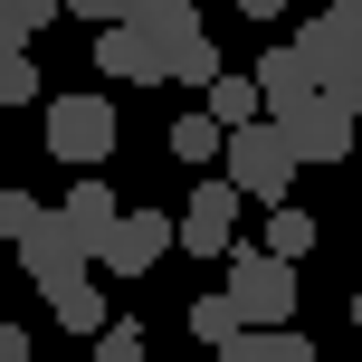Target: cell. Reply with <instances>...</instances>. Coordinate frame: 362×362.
<instances>
[{"instance_id":"obj_1","label":"cell","mask_w":362,"mask_h":362,"mask_svg":"<svg viewBox=\"0 0 362 362\" xmlns=\"http://www.w3.org/2000/svg\"><path fill=\"white\" fill-rule=\"evenodd\" d=\"M229 305H238V325H248V334L296 325V267H286V257H267V248L229 257Z\"/></svg>"},{"instance_id":"obj_2","label":"cell","mask_w":362,"mask_h":362,"mask_svg":"<svg viewBox=\"0 0 362 362\" xmlns=\"http://www.w3.org/2000/svg\"><path fill=\"white\" fill-rule=\"evenodd\" d=\"M115 134H124V124H115L105 95H57V105H48V153H57V163H76V172L105 163Z\"/></svg>"},{"instance_id":"obj_3","label":"cell","mask_w":362,"mask_h":362,"mask_svg":"<svg viewBox=\"0 0 362 362\" xmlns=\"http://www.w3.org/2000/svg\"><path fill=\"white\" fill-rule=\"evenodd\" d=\"M219 172H229L238 191H248V200H276V191L296 181V144H286L276 124H248V134H229V153H219Z\"/></svg>"},{"instance_id":"obj_4","label":"cell","mask_w":362,"mask_h":362,"mask_svg":"<svg viewBox=\"0 0 362 362\" xmlns=\"http://www.w3.org/2000/svg\"><path fill=\"white\" fill-rule=\"evenodd\" d=\"M19 267H29V286H38V296H57V286H76V276L95 267V248H86V238H76L67 219L48 210L29 238H19Z\"/></svg>"},{"instance_id":"obj_5","label":"cell","mask_w":362,"mask_h":362,"mask_svg":"<svg viewBox=\"0 0 362 362\" xmlns=\"http://www.w3.org/2000/svg\"><path fill=\"white\" fill-rule=\"evenodd\" d=\"M276 134L296 144V163H353V115L334 95H305L296 115H276Z\"/></svg>"},{"instance_id":"obj_6","label":"cell","mask_w":362,"mask_h":362,"mask_svg":"<svg viewBox=\"0 0 362 362\" xmlns=\"http://www.w3.org/2000/svg\"><path fill=\"white\" fill-rule=\"evenodd\" d=\"M238 210H248V191H238L229 172H210V181L191 191V210H181V248H191V257H219L229 229H238Z\"/></svg>"},{"instance_id":"obj_7","label":"cell","mask_w":362,"mask_h":362,"mask_svg":"<svg viewBox=\"0 0 362 362\" xmlns=\"http://www.w3.org/2000/svg\"><path fill=\"white\" fill-rule=\"evenodd\" d=\"M163 248H181V219H163V210H124V219H115V238L95 248V267H115V276H144Z\"/></svg>"},{"instance_id":"obj_8","label":"cell","mask_w":362,"mask_h":362,"mask_svg":"<svg viewBox=\"0 0 362 362\" xmlns=\"http://www.w3.org/2000/svg\"><path fill=\"white\" fill-rule=\"evenodd\" d=\"M95 67H105L115 86H163V48H153V38L134 29V19H124V29H105V38H95Z\"/></svg>"},{"instance_id":"obj_9","label":"cell","mask_w":362,"mask_h":362,"mask_svg":"<svg viewBox=\"0 0 362 362\" xmlns=\"http://www.w3.org/2000/svg\"><path fill=\"white\" fill-rule=\"evenodd\" d=\"M57 219H67L86 248H105V238H115V219H124V200H115L95 172H76V181H67V200H57Z\"/></svg>"},{"instance_id":"obj_10","label":"cell","mask_w":362,"mask_h":362,"mask_svg":"<svg viewBox=\"0 0 362 362\" xmlns=\"http://www.w3.org/2000/svg\"><path fill=\"white\" fill-rule=\"evenodd\" d=\"M248 76H257V95H267V124H276V115H296V105L315 95V76H305V57H296V48H267Z\"/></svg>"},{"instance_id":"obj_11","label":"cell","mask_w":362,"mask_h":362,"mask_svg":"<svg viewBox=\"0 0 362 362\" xmlns=\"http://www.w3.org/2000/svg\"><path fill=\"white\" fill-rule=\"evenodd\" d=\"M200 115H210L219 134H248V124H267V95H257V76H219V86L200 95Z\"/></svg>"},{"instance_id":"obj_12","label":"cell","mask_w":362,"mask_h":362,"mask_svg":"<svg viewBox=\"0 0 362 362\" xmlns=\"http://www.w3.org/2000/svg\"><path fill=\"white\" fill-rule=\"evenodd\" d=\"M219 362H315V344H305L296 325H276V334H229Z\"/></svg>"},{"instance_id":"obj_13","label":"cell","mask_w":362,"mask_h":362,"mask_svg":"<svg viewBox=\"0 0 362 362\" xmlns=\"http://www.w3.org/2000/svg\"><path fill=\"white\" fill-rule=\"evenodd\" d=\"M163 153H172V163H191V172H210L219 153H229V134H219L210 115H181V124L163 134Z\"/></svg>"},{"instance_id":"obj_14","label":"cell","mask_w":362,"mask_h":362,"mask_svg":"<svg viewBox=\"0 0 362 362\" xmlns=\"http://www.w3.org/2000/svg\"><path fill=\"white\" fill-rule=\"evenodd\" d=\"M57 10H67V0H0V57H29V38L48 29Z\"/></svg>"},{"instance_id":"obj_15","label":"cell","mask_w":362,"mask_h":362,"mask_svg":"<svg viewBox=\"0 0 362 362\" xmlns=\"http://www.w3.org/2000/svg\"><path fill=\"white\" fill-rule=\"evenodd\" d=\"M48 315H57L67 334H105V296H95V276H76V286H57V296H48Z\"/></svg>"},{"instance_id":"obj_16","label":"cell","mask_w":362,"mask_h":362,"mask_svg":"<svg viewBox=\"0 0 362 362\" xmlns=\"http://www.w3.org/2000/svg\"><path fill=\"white\" fill-rule=\"evenodd\" d=\"M305 248H315V210H296V200H276V219H267V257H286V267H296Z\"/></svg>"},{"instance_id":"obj_17","label":"cell","mask_w":362,"mask_h":362,"mask_svg":"<svg viewBox=\"0 0 362 362\" xmlns=\"http://www.w3.org/2000/svg\"><path fill=\"white\" fill-rule=\"evenodd\" d=\"M172 76H181V86H200V95H210V86H219L229 67H219V48H210V38H191V48H172Z\"/></svg>"},{"instance_id":"obj_18","label":"cell","mask_w":362,"mask_h":362,"mask_svg":"<svg viewBox=\"0 0 362 362\" xmlns=\"http://www.w3.org/2000/svg\"><path fill=\"white\" fill-rule=\"evenodd\" d=\"M191 334H200V344H229V334H248V325H238L229 296H200V305H191Z\"/></svg>"},{"instance_id":"obj_19","label":"cell","mask_w":362,"mask_h":362,"mask_svg":"<svg viewBox=\"0 0 362 362\" xmlns=\"http://www.w3.org/2000/svg\"><path fill=\"white\" fill-rule=\"evenodd\" d=\"M38 219H48V210H38V200H29V191H19V181H10V191H0V238H10V248H19V238H29Z\"/></svg>"},{"instance_id":"obj_20","label":"cell","mask_w":362,"mask_h":362,"mask_svg":"<svg viewBox=\"0 0 362 362\" xmlns=\"http://www.w3.org/2000/svg\"><path fill=\"white\" fill-rule=\"evenodd\" d=\"M0 105H38V67L29 57H0Z\"/></svg>"},{"instance_id":"obj_21","label":"cell","mask_w":362,"mask_h":362,"mask_svg":"<svg viewBox=\"0 0 362 362\" xmlns=\"http://www.w3.org/2000/svg\"><path fill=\"white\" fill-rule=\"evenodd\" d=\"M95 362H144V325H105L95 334Z\"/></svg>"},{"instance_id":"obj_22","label":"cell","mask_w":362,"mask_h":362,"mask_svg":"<svg viewBox=\"0 0 362 362\" xmlns=\"http://www.w3.org/2000/svg\"><path fill=\"white\" fill-rule=\"evenodd\" d=\"M67 10H76V19H95V29H124L134 0H67Z\"/></svg>"},{"instance_id":"obj_23","label":"cell","mask_w":362,"mask_h":362,"mask_svg":"<svg viewBox=\"0 0 362 362\" xmlns=\"http://www.w3.org/2000/svg\"><path fill=\"white\" fill-rule=\"evenodd\" d=\"M0 362H29V325H10V315H0Z\"/></svg>"},{"instance_id":"obj_24","label":"cell","mask_w":362,"mask_h":362,"mask_svg":"<svg viewBox=\"0 0 362 362\" xmlns=\"http://www.w3.org/2000/svg\"><path fill=\"white\" fill-rule=\"evenodd\" d=\"M238 10H248V19H286L296 0H238Z\"/></svg>"},{"instance_id":"obj_25","label":"cell","mask_w":362,"mask_h":362,"mask_svg":"<svg viewBox=\"0 0 362 362\" xmlns=\"http://www.w3.org/2000/svg\"><path fill=\"white\" fill-rule=\"evenodd\" d=\"M353 334H362V296H353Z\"/></svg>"},{"instance_id":"obj_26","label":"cell","mask_w":362,"mask_h":362,"mask_svg":"<svg viewBox=\"0 0 362 362\" xmlns=\"http://www.w3.org/2000/svg\"><path fill=\"white\" fill-rule=\"evenodd\" d=\"M296 10H325V0H296Z\"/></svg>"},{"instance_id":"obj_27","label":"cell","mask_w":362,"mask_h":362,"mask_svg":"<svg viewBox=\"0 0 362 362\" xmlns=\"http://www.w3.org/2000/svg\"><path fill=\"white\" fill-rule=\"evenodd\" d=\"M191 10H200V0H191Z\"/></svg>"}]
</instances>
